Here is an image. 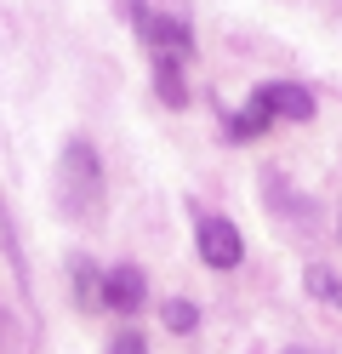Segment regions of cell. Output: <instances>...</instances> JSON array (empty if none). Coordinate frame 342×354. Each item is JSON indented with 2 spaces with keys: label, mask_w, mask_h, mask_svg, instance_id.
Instances as JSON below:
<instances>
[{
  "label": "cell",
  "mask_w": 342,
  "mask_h": 354,
  "mask_svg": "<svg viewBox=\"0 0 342 354\" xmlns=\"http://www.w3.org/2000/svg\"><path fill=\"white\" fill-rule=\"evenodd\" d=\"M57 201L68 217H91L103 201V166H97V149L86 138H68L63 143V160H57Z\"/></svg>",
  "instance_id": "6da1fadb"
},
{
  "label": "cell",
  "mask_w": 342,
  "mask_h": 354,
  "mask_svg": "<svg viewBox=\"0 0 342 354\" xmlns=\"http://www.w3.org/2000/svg\"><path fill=\"white\" fill-rule=\"evenodd\" d=\"M194 246H200V257L211 263V269H234V263L245 257V240H240V229L228 223V217H200L194 223Z\"/></svg>",
  "instance_id": "7a4b0ae2"
},
{
  "label": "cell",
  "mask_w": 342,
  "mask_h": 354,
  "mask_svg": "<svg viewBox=\"0 0 342 354\" xmlns=\"http://www.w3.org/2000/svg\"><path fill=\"white\" fill-rule=\"evenodd\" d=\"M137 24H143V40H149L154 57H189V52H194V35H189L182 17H160V12H143V6H137Z\"/></svg>",
  "instance_id": "3957f363"
},
{
  "label": "cell",
  "mask_w": 342,
  "mask_h": 354,
  "mask_svg": "<svg viewBox=\"0 0 342 354\" xmlns=\"http://www.w3.org/2000/svg\"><path fill=\"white\" fill-rule=\"evenodd\" d=\"M143 297H149L143 269L120 263V269H108V274H103V292H97V303H108L114 315H137V308H143Z\"/></svg>",
  "instance_id": "277c9868"
},
{
  "label": "cell",
  "mask_w": 342,
  "mask_h": 354,
  "mask_svg": "<svg viewBox=\"0 0 342 354\" xmlns=\"http://www.w3.org/2000/svg\"><path fill=\"white\" fill-rule=\"evenodd\" d=\"M263 97H268L274 115H285V120H314V97L303 86H291V80H263Z\"/></svg>",
  "instance_id": "5b68a950"
},
{
  "label": "cell",
  "mask_w": 342,
  "mask_h": 354,
  "mask_svg": "<svg viewBox=\"0 0 342 354\" xmlns=\"http://www.w3.org/2000/svg\"><path fill=\"white\" fill-rule=\"evenodd\" d=\"M268 120H274V109H268V97H263V86H257L251 103L228 120V138H234V143H251V138H263V131H268Z\"/></svg>",
  "instance_id": "8992f818"
},
{
  "label": "cell",
  "mask_w": 342,
  "mask_h": 354,
  "mask_svg": "<svg viewBox=\"0 0 342 354\" xmlns=\"http://www.w3.org/2000/svg\"><path fill=\"white\" fill-rule=\"evenodd\" d=\"M154 86H160V97H166L171 109L189 103V86H182V57H154Z\"/></svg>",
  "instance_id": "52a82bcc"
},
{
  "label": "cell",
  "mask_w": 342,
  "mask_h": 354,
  "mask_svg": "<svg viewBox=\"0 0 342 354\" xmlns=\"http://www.w3.org/2000/svg\"><path fill=\"white\" fill-rule=\"evenodd\" d=\"M160 320H166L171 331H194V326H200V308H194V303H182V297H171L166 308H160Z\"/></svg>",
  "instance_id": "ba28073f"
},
{
  "label": "cell",
  "mask_w": 342,
  "mask_h": 354,
  "mask_svg": "<svg viewBox=\"0 0 342 354\" xmlns=\"http://www.w3.org/2000/svg\"><path fill=\"white\" fill-rule=\"evenodd\" d=\"M308 292H314L319 303H342V280H336L331 269H319V263H314V269H308Z\"/></svg>",
  "instance_id": "9c48e42d"
},
{
  "label": "cell",
  "mask_w": 342,
  "mask_h": 354,
  "mask_svg": "<svg viewBox=\"0 0 342 354\" xmlns=\"http://www.w3.org/2000/svg\"><path fill=\"white\" fill-rule=\"evenodd\" d=\"M108 354H149V348H143V337H137V331H120V337L108 343Z\"/></svg>",
  "instance_id": "30bf717a"
}]
</instances>
